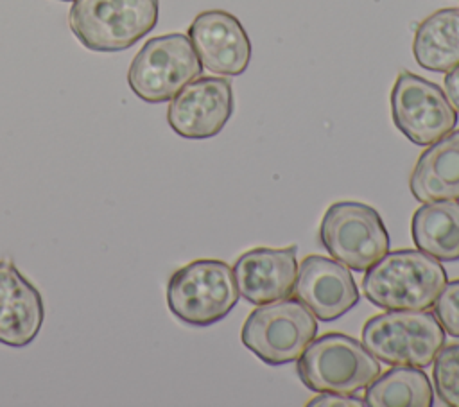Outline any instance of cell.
<instances>
[{
	"mask_svg": "<svg viewBox=\"0 0 459 407\" xmlns=\"http://www.w3.org/2000/svg\"><path fill=\"white\" fill-rule=\"evenodd\" d=\"M432 307L443 330L459 339V280L446 281Z\"/></svg>",
	"mask_w": 459,
	"mask_h": 407,
	"instance_id": "cell-20",
	"label": "cell"
},
{
	"mask_svg": "<svg viewBox=\"0 0 459 407\" xmlns=\"http://www.w3.org/2000/svg\"><path fill=\"white\" fill-rule=\"evenodd\" d=\"M233 113V88L224 77H197L169 102L167 122L186 140H206L222 131Z\"/></svg>",
	"mask_w": 459,
	"mask_h": 407,
	"instance_id": "cell-10",
	"label": "cell"
},
{
	"mask_svg": "<svg viewBox=\"0 0 459 407\" xmlns=\"http://www.w3.org/2000/svg\"><path fill=\"white\" fill-rule=\"evenodd\" d=\"M317 333L316 316L296 298L258 305L244 321L240 339L262 362L283 366L298 360Z\"/></svg>",
	"mask_w": 459,
	"mask_h": 407,
	"instance_id": "cell-6",
	"label": "cell"
},
{
	"mask_svg": "<svg viewBox=\"0 0 459 407\" xmlns=\"http://www.w3.org/2000/svg\"><path fill=\"white\" fill-rule=\"evenodd\" d=\"M307 405L310 407H364V398L353 393H335V391H323L316 398L308 400Z\"/></svg>",
	"mask_w": 459,
	"mask_h": 407,
	"instance_id": "cell-21",
	"label": "cell"
},
{
	"mask_svg": "<svg viewBox=\"0 0 459 407\" xmlns=\"http://www.w3.org/2000/svg\"><path fill=\"white\" fill-rule=\"evenodd\" d=\"M416 63L430 72H450L459 65V7H445L427 16L412 41Z\"/></svg>",
	"mask_w": 459,
	"mask_h": 407,
	"instance_id": "cell-17",
	"label": "cell"
},
{
	"mask_svg": "<svg viewBox=\"0 0 459 407\" xmlns=\"http://www.w3.org/2000/svg\"><path fill=\"white\" fill-rule=\"evenodd\" d=\"M160 0H74L68 25L93 52H122L158 23Z\"/></svg>",
	"mask_w": 459,
	"mask_h": 407,
	"instance_id": "cell-3",
	"label": "cell"
},
{
	"mask_svg": "<svg viewBox=\"0 0 459 407\" xmlns=\"http://www.w3.org/2000/svg\"><path fill=\"white\" fill-rule=\"evenodd\" d=\"M188 38L203 68L217 75H240L249 66V36L237 16L228 11L199 13L188 27Z\"/></svg>",
	"mask_w": 459,
	"mask_h": 407,
	"instance_id": "cell-11",
	"label": "cell"
},
{
	"mask_svg": "<svg viewBox=\"0 0 459 407\" xmlns=\"http://www.w3.org/2000/svg\"><path fill=\"white\" fill-rule=\"evenodd\" d=\"M432 377L437 398L445 405L459 407V342L437 351Z\"/></svg>",
	"mask_w": 459,
	"mask_h": 407,
	"instance_id": "cell-19",
	"label": "cell"
},
{
	"mask_svg": "<svg viewBox=\"0 0 459 407\" xmlns=\"http://www.w3.org/2000/svg\"><path fill=\"white\" fill-rule=\"evenodd\" d=\"M411 233L420 251L439 262L459 260V203H423L412 215Z\"/></svg>",
	"mask_w": 459,
	"mask_h": 407,
	"instance_id": "cell-16",
	"label": "cell"
},
{
	"mask_svg": "<svg viewBox=\"0 0 459 407\" xmlns=\"http://www.w3.org/2000/svg\"><path fill=\"white\" fill-rule=\"evenodd\" d=\"M45 303L39 289L9 258L0 260V344L29 346L41 332Z\"/></svg>",
	"mask_w": 459,
	"mask_h": 407,
	"instance_id": "cell-13",
	"label": "cell"
},
{
	"mask_svg": "<svg viewBox=\"0 0 459 407\" xmlns=\"http://www.w3.org/2000/svg\"><path fill=\"white\" fill-rule=\"evenodd\" d=\"M394 126L416 145H430L457 124V111L432 81L402 70L391 90Z\"/></svg>",
	"mask_w": 459,
	"mask_h": 407,
	"instance_id": "cell-9",
	"label": "cell"
},
{
	"mask_svg": "<svg viewBox=\"0 0 459 407\" xmlns=\"http://www.w3.org/2000/svg\"><path fill=\"white\" fill-rule=\"evenodd\" d=\"M201 72L203 65L190 38L170 32L143 43L129 65L127 84L140 100L158 104L170 100Z\"/></svg>",
	"mask_w": 459,
	"mask_h": 407,
	"instance_id": "cell-7",
	"label": "cell"
},
{
	"mask_svg": "<svg viewBox=\"0 0 459 407\" xmlns=\"http://www.w3.org/2000/svg\"><path fill=\"white\" fill-rule=\"evenodd\" d=\"M233 273L240 296L251 305L289 298L298 276L296 246L249 249L235 260Z\"/></svg>",
	"mask_w": 459,
	"mask_h": 407,
	"instance_id": "cell-14",
	"label": "cell"
},
{
	"mask_svg": "<svg viewBox=\"0 0 459 407\" xmlns=\"http://www.w3.org/2000/svg\"><path fill=\"white\" fill-rule=\"evenodd\" d=\"M319 237L328 255L357 273L368 271L389 251V233L380 213L357 201L328 206Z\"/></svg>",
	"mask_w": 459,
	"mask_h": 407,
	"instance_id": "cell-8",
	"label": "cell"
},
{
	"mask_svg": "<svg viewBox=\"0 0 459 407\" xmlns=\"http://www.w3.org/2000/svg\"><path fill=\"white\" fill-rule=\"evenodd\" d=\"M409 188L420 203L459 201V129L430 143L418 158Z\"/></svg>",
	"mask_w": 459,
	"mask_h": 407,
	"instance_id": "cell-15",
	"label": "cell"
},
{
	"mask_svg": "<svg viewBox=\"0 0 459 407\" xmlns=\"http://www.w3.org/2000/svg\"><path fill=\"white\" fill-rule=\"evenodd\" d=\"M445 95L454 109L459 111V65L445 75Z\"/></svg>",
	"mask_w": 459,
	"mask_h": 407,
	"instance_id": "cell-22",
	"label": "cell"
},
{
	"mask_svg": "<svg viewBox=\"0 0 459 407\" xmlns=\"http://www.w3.org/2000/svg\"><path fill=\"white\" fill-rule=\"evenodd\" d=\"M364 402L371 407H430L434 393L421 368L394 366L366 387Z\"/></svg>",
	"mask_w": 459,
	"mask_h": 407,
	"instance_id": "cell-18",
	"label": "cell"
},
{
	"mask_svg": "<svg viewBox=\"0 0 459 407\" xmlns=\"http://www.w3.org/2000/svg\"><path fill=\"white\" fill-rule=\"evenodd\" d=\"M233 267L222 260L201 258L176 269L167 283V307L188 326H212L238 303Z\"/></svg>",
	"mask_w": 459,
	"mask_h": 407,
	"instance_id": "cell-2",
	"label": "cell"
},
{
	"mask_svg": "<svg viewBox=\"0 0 459 407\" xmlns=\"http://www.w3.org/2000/svg\"><path fill=\"white\" fill-rule=\"evenodd\" d=\"M362 344L380 362L423 369L445 346V330L429 308L389 310L366 321Z\"/></svg>",
	"mask_w": 459,
	"mask_h": 407,
	"instance_id": "cell-4",
	"label": "cell"
},
{
	"mask_svg": "<svg viewBox=\"0 0 459 407\" xmlns=\"http://www.w3.org/2000/svg\"><path fill=\"white\" fill-rule=\"evenodd\" d=\"M446 283V271L420 249L387 251L362 278L368 301L385 310H427Z\"/></svg>",
	"mask_w": 459,
	"mask_h": 407,
	"instance_id": "cell-1",
	"label": "cell"
},
{
	"mask_svg": "<svg viewBox=\"0 0 459 407\" xmlns=\"http://www.w3.org/2000/svg\"><path fill=\"white\" fill-rule=\"evenodd\" d=\"M292 292L316 319L325 323L335 321L359 303V289L348 267L321 255L301 260Z\"/></svg>",
	"mask_w": 459,
	"mask_h": 407,
	"instance_id": "cell-12",
	"label": "cell"
},
{
	"mask_svg": "<svg viewBox=\"0 0 459 407\" xmlns=\"http://www.w3.org/2000/svg\"><path fill=\"white\" fill-rule=\"evenodd\" d=\"M61 2H72V0H61Z\"/></svg>",
	"mask_w": 459,
	"mask_h": 407,
	"instance_id": "cell-23",
	"label": "cell"
},
{
	"mask_svg": "<svg viewBox=\"0 0 459 407\" xmlns=\"http://www.w3.org/2000/svg\"><path fill=\"white\" fill-rule=\"evenodd\" d=\"M299 380L316 393H357L378 375L380 364L368 348L346 333H323L298 357Z\"/></svg>",
	"mask_w": 459,
	"mask_h": 407,
	"instance_id": "cell-5",
	"label": "cell"
}]
</instances>
